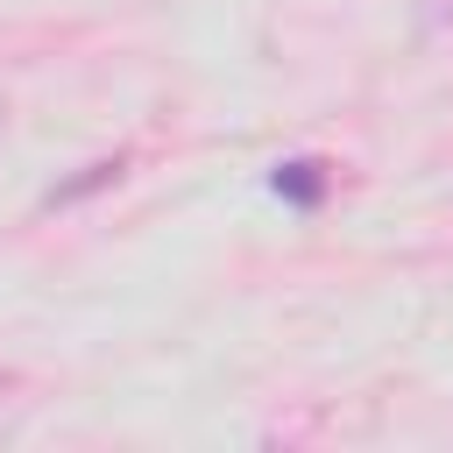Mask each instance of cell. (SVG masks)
<instances>
[{"label": "cell", "mask_w": 453, "mask_h": 453, "mask_svg": "<svg viewBox=\"0 0 453 453\" xmlns=\"http://www.w3.org/2000/svg\"><path fill=\"white\" fill-rule=\"evenodd\" d=\"M269 184H276V198H290V205L311 212V205L326 198V163H319V156H290V163H276Z\"/></svg>", "instance_id": "1"}, {"label": "cell", "mask_w": 453, "mask_h": 453, "mask_svg": "<svg viewBox=\"0 0 453 453\" xmlns=\"http://www.w3.org/2000/svg\"><path fill=\"white\" fill-rule=\"evenodd\" d=\"M113 177H120V156H106V163H85V170H78L71 184H57V191H50L42 205H78L85 191H99V184H113Z\"/></svg>", "instance_id": "2"}]
</instances>
